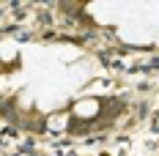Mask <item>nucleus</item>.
I'll return each instance as SVG.
<instances>
[{
	"label": "nucleus",
	"mask_w": 159,
	"mask_h": 156,
	"mask_svg": "<svg viewBox=\"0 0 159 156\" xmlns=\"http://www.w3.org/2000/svg\"><path fill=\"white\" fill-rule=\"evenodd\" d=\"M99 112H102V101L96 96H82L71 107V115L80 121H93V118H99Z\"/></svg>",
	"instance_id": "f257e3e1"
},
{
	"label": "nucleus",
	"mask_w": 159,
	"mask_h": 156,
	"mask_svg": "<svg viewBox=\"0 0 159 156\" xmlns=\"http://www.w3.org/2000/svg\"><path fill=\"white\" fill-rule=\"evenodd\" d=\"M121 38L129 41V44H148L151 33H148V28H143L140 22H132L129 28H121Z\"/></svg>",
	"instance_id": "f03ea898"
},
{
	"label": "nucleus",
	"mask_w": 159,
	"mask_h": 156,
	"mask_svg": "<svg viewBox=\"0 0 159 156\" xmlns=\"http://www.w3.org/2000/svg\"><path fill=\"white\" fill-rule=\"evenodd\" d=\"M14 58H19V44L11 41V38H6V41H3V63H6V66H11Z\"/></svg>",
	"instance_id": "7ed1b4c3"
},
{
	"label": "nucleus",
	"mask_w": 159,
	"mask_h": 156,
	"mask_svg": "<svg viewBox=\"0 0 159 156\" xmlns=\"http://www.w3.org/2000/svg\"><path fill=\"white\" fill-rule=\"evenodd\" d=\"M66 123H69V115H63V112L49 118V129H52V131H58V129H66Z\"/></svg>",
	"instance_id": "20e7f679"
}]
</instances>
